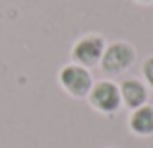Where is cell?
Returning a JSON list of instances; mask_svg holds the SVG:
<instances>
[{"instance_id":"cell-2","label":"cell","mask_w":153,"mask_h":148,"mask_svg":"<svg viewBox=\"0 0 153 148\" xmlns=\"http://www.w3.org/2000/svg\"><path fill=\"white\" fill-rule=\"evenodd\" d=\"M60 84L68 94L76 95V98H85L89 95L91 88H93V80L91 74L85 70V66L79 65H68L60 70Z\"/></svg>"},{"instance_id":"cell-5","label":"cell","mask_w":153,"mask_h":148,"mask_svg":"<svg viewBox=\"0 0 153 148\" xmlns=\"http://www.w3.org/2000/svg\"><path fill=\"white\" fill-rule=\"evenodd\" d=\"M118 90H120V99H122L130 109H138V107L146 105L147 90L140 80H124Z\"/></svg>"},{"instance_id":"cell-4","label":"cell","mask_w":153,"mask_h":148,"mask_svg":"<svg viewBox=\"0 0 153 148\" xmlns=\"http://www.w3.org/2000/svg\"><path fill=\"white\" fill-rule=\"evenodd\" d=\"M105 53V41L97 35H87V37L79 39L74 45L72 57L79 62L82 66H93L101 61Z\"/></svg>"},{"instance_id":"cell-7","label":"cell","mask_w":153,"mask_h":148,"mask_svg":"<svg viewBox=\"0 0 153 148\" xmlns=\"http://www.w3.org/2000/svg\"><path fill=\"white\" fill-rule=\"evenodd\" d=\"M143 76H146V80L149 82V86L153 88V57H149L146 61V65H143Z\"/></svg>"},{"instance_id":"cell-6","label":"cell","mask_w":153,"mask_h":148,"mask_svg":"<svg viewBox=\"0 0 153 148\" xmlns=\"http://www.w3.org/2000/svg\"><path fill=\"white\" fill-rule=\"evenodd\" d=\"M130 129L136 134H153V107L151 105H142L134 109L130 117Z\"/></svg>"},{"instance_id":"cell-3","label":"cell","mask_w":153,"mask_h":148,"mask_svg":"<svg viewBox=\"0 0 153 148\" xmlns=\"http://www.w3.org/2000/svg\"><path fill=\"white\" fill-rule=\"evenodd\" d=\"M89 101L101 113H112L120 107V90L112 82H103L95 84L89 92Z\"/></svg>"},{"instance_id":"cell-8","label":"cell","mask_w":153,"mask_h":148,"mask_svg":"<svg viewBox=\"0 0 153 148\" xmlns=\"http://www.w3.org/2000/svg\"><path fill=\"white\" fill-rule=\"evenodd\" d=\"M142 2H149V0H142Z\"/></svg>"},{"instance_id":"cell-1","label":"cell","mask_w":153,"mask_h":148,"mask_svg":"<svg viewBox=\"0 0 153 148\" xmlns=\"http://www.w3.org/2000/svg\"><path fill=\"white\" fill-rule=\"evenodd\" d=\"M136 61V51L130 43H112L105 49L101 57V66L108 74H120L128 70Z\"/></svg>"}]
</instances>
